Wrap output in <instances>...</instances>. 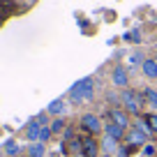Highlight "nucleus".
<instances>
[{
    "mask_svg": "<svg viewBox=\"0 0 157 157\" xmlns=\"http://www.w3.org/2000/svg\"><path fill=\"white\" fill-rule=\"evenodd\" d=\"M67 97H69V102H72V104L93 102V97H95V81H93V76L78 78L76 83L67 90Z\"/></svg>",
    "mask_w": 157,
    "mask_h": 157,
    "instance_id": "1",
    "label": "nucleus"
},
{
    "mask_svg": "<svg viewBox=\"0 0 157 157\" xmlns=\"http://www.w3.org/2000/svg\"><path fill=\"white\" fill-rule=\"evenodd\" d=\"M120 104H123V109L129 116H141L143 106H146V102L141 99V93H136V90H132V88H125L123 93H120Z\"/></svg>",
    "mask_w": 157,
    "mask_h": 157,
    "instance_id": "2",
    "label": "nucleus"
},
{
    "mask_svg": "<svg viewBox=\"0 0 157 157\" xmlns=\"http://www.w3.org/2000/svg\"><path fill=\"white\" fill-rule=\"evenodd\" d=\"M81 127H83L88 134L104 132V123L99 120V116H95V113H83V116H81Z\"/></svg>",
    "mask_w": 157,
    "mask_h": 157,
    "instance_id": "3",
    "label": "nucleus"
},
{
    "mask_svg": "<svg viewBox=\"0 0 157 157\" xmlns=\"http://www.w3.org/2000/svg\"><path fill=\"white\" fill-rule=\"evenodd\" d=\"M111 83L116 86V88H120V90H125L129 86V69L125 67V65H116L113 67V72H111Z\"/></svg>",
    "mask_w": 157,
    "mask_h": 157,
    "instance_id": "4",
    "label": "nucleus"
},
{
    "mask_svg": "<svg viewBox=\"0 0 157 157\" xmlns=\"http://www.w3.org/2000/svg\"><path fill=\"white\" fill-rule=\"evenodd\" d=\"M109 120H111V123H118L120 127H125V129L132 125V123H129V113L125 111V109H120V106L109 109Z\"/></svg>",
    "mask_w": 157,
    "mask_h": 157,
    "instance_id": "5",
    "label": "nucleus"
},
{
    "mask_svg": "<svg viewBox=\"0 0 157 157\" xmlns=\"http://www.w3.org/2000/svg\"><path fill=\"white\" fill-rule=\"evenodd\" d=\"M99 141L95 139H83L81 141V157H99Z\"/></svg>",
    "mask_w": 157,
    "mask_h": 157,
    "instance_id": "6",
    "label": "nucleus"
},
{
    "mask_svg": "<svg viewBox=\"0 0 157 157\" xmlns=\"http://www.w3.org/2000/svg\"><path fill=\"white\" fill-rule=\"evenodd\" d=\"M104 136H111V139H116V141H123L125 139V127H120L118 123H104Z\"/></svg>",
    "mask_w": 157,
    "mask_h": 157,
    "instance_id": "7",
    "label": "nucleus"
},
{
    "mask_svg": "<svg viewBox=\"0 0 157 157\" xmlns=\"http://www.w3.org/2000/svg\"><path fill=\"white\" fill-rule=\"evenodd\" d=\"M125 139H127V141H129V146H146V141H148V136H146V134H143V132H139V129H129V132L127 134H125Z\"/></svg>",
    "mask_w": 157,
    "mask_h": 157,
    "instance_id": "8",
    "label": "nucleus"
},
{
    "mask_svg": "<svg viewBox=\"0 0 157 157\" xmlns=\"http://www.w3.org/2000/svg\"><path fill=\"white\" fill-rule=\"evenodd\" d=\"M39 132H42V125L37 123V120H30L28 123V127H25V139H28L30 143H35V141H39Z\"/></svg>",
    "mask_w": 157,
    "mask_h": 157,
    "instance_id": "9",
    "label": "nucleus"
},
{
    "mask_svg": "<svg viewBox=\"0 0 157 157\" xmlns=\"http://www.w3.org/2000/svg\"><path fill=\"white\" fill-rule=\"evenodd\" d=\"M65 111H67V104H65V99H53V102L46 106V113H49V116H56V118H60Z\"/></svg>",
    "mask_w": 157,
    "mask_h": 157,
    "instance_id": "10",
    "label": "nucleus"
},
{
    "mask_svg": "<svg viewBox=\"0 0 157 157\" xmlns=\"http://www.w3.org/2000/svg\"><path fill=\"white\" fill-rule=\"evenodd\" d=\"M141 72H143L146 78H157V60L146 58V63L141 65Z\"/></svg>",
    "mask_w": 157,
    "mask_h": 157,
    "instance_id": "11",
    "label": "nucleus"
},
{
    "mask_svg": "<svg viewBox=\"0 0 157 157\" xmlns=\"http://www.w3.org/2000/svg\"><path fill=\"white\" fill-rule=\"evenodd\" d=\"M118 146H120V143H118L116 139H111V136H104L102 141H99V148H102L104 155H113V152L118 150Z\"/></svg>",
    "mask_w": 157,
    "mask_h": 157,
    "instance_id": "12",
    "label": "nucleus"
},
{
    "mask_svg": "<svg viewBox=\"0 0 157 157\" xmlns=\"http://www.w3.org/2000/svg\"><path fill=\"white\" fill-rule=\"evenodd\" d=\"M44 155H46V143L35 141L28 146V157H44Z\"/></svg>",
    "mask_w": 157,
    "mask_h": 157,
    "instance_id": "13",
    "label": "nucleus"
},
{
    "mask_svg": "<svg viewBox=\"0 0 157 157\" xmlns=\"http://www.w3.org/2000/svg\"><path fill=\"white\" fill-rule=\"evenodd\" d=\"M2 150L7 152V157H19V152H21V146L14 141V139H10V141L5 143V148H2Z\"/></svg>",
    "mask_w": 157,
    "mask_h": 157,
    "instance_id": "14",
    "label": "nucleus"
},
{
    "mask_svg": "<svg viewBox=\"0 0 157 157\" xmlns=\"http://www.w3.org/2000/svg\"><path fill=\"white\" fill-rule=\"evenodd\" d=\"M143 95H146V102L150 104V109L157 113V90H152V88H146V90H143Z\"/></svg>",
    "mask_w": 157,
    "mask_h": 157,
    "instance_id": "15",
    "label": "nucleus"
},
{
    "mask_svg": "<svg viewBox=\"0 0 157 157\" xmlns=\"http://www.w3.org/2000/svg\"><path fill=\"white\" fill-rule=\"evenodd\" d=\"M49 127H51V132H53V134H60V132H65V129H67V127H65V120H63V118H53Z\"/></svg>",
    "mask_w": 157,
    "mask_h": 157,
    "instance_id": "16",
    "label": "nucleus"
},
{
    "mask_svg": "<svg viewBox=\"0 0 157 157\" xmlns=\"http://www.w3.org/2000/svg\"><path fill=\"white\" fill-rule=\"evenodd\" d=\"M132 127H134V129H139V132H143V134H146V136H150V132H152V129L148 127V123H146V120H143V118H139L136 123H132Z\"/></svg>",
    "mask_w": 157,
    "mask_h": 157,
    "instance_id": "17",
    "label": "nucleus"
},
{
    "mask_svg": "<svg viewBox=\"0 0 157 157\" xmlns=\"http://www.w3.org/2000/svg\"><path fill=\"white\" fill-rule=\"evenodd\" d=\"M146 123H148V127L152 129V132H157V113L152 111V113H146Z\"/></svg>",
    "mask_w": 157,
    "mask_h": 157,
    "instance_id": "18",
    "label": "nucleus"
},
{
    "mask_svg": "<svg viewBox=\"0 0 157 157\" xmlns=\"http://www.w3.org/2000/svg\"><path fill=\"white\" fill-rule=\"evenodd\" d=\"M143 63H146V58H143V53H139V51L129 56V65H132V67H134V65H139V67H141Z\"/></svg>",
    "mask_w": 157,
    "mask_h": 157,
    "instance_id": "19",
    "label": "nucleus"
},
{
    "mask_svg": "<svg viewBox=\"0 0 157 157\" xmlns=\"http://www.w3.org/2000/svg\"><path fill=\"white\" fill-rule=\"evenodd\" d=\"M51 136H53V132H51L49 125H46V127H42V132H39V143H46Z\"/></svg>",
    "mask_w": 157,
    "mask_h": 157,
    "instance_id": "20",
    "label": "nucleus"
},
{
    "mask_svg": "<svg viewBox=\"0 0 157 157\" xmlns=\"http://www.w3.org/2000/svg\"><path fill=\"white\" fill-rule=\"evenodd\" d=\"M141 152H143V157H155L157 155V148L152 146V143H146V146L141 148Z\"/></svg>",
    "mask_w": 157,
    "mask_h": 157,
    "instance_id": "21",
    "label": "nucleus"
},
{
    "mask_svg": "<svg viewBox=\"0 0 157 157\" xmlns=\"http://www.w3.org/2000/svg\"><path fill=\"white\" fill-rule=\"evenodd\" d=\"M35 120H37V123L42 125V127H46V125H51V120H49V113H46V111L37 113V118H35Z\"/></svg>",
    "mask_w": 157,
    "mask_h": 157,
    "instance_id": "22",
    "label": "nucleus"
},
{
    "mask_svg": "<svg viewBox=\"0 0 157 157\" xmlns=\"http://www.w3.org/2000/svg\"><path fill=\"white\" fill-rule=\"evenodd\" d=\"M125 39H132V42H139V39H141V35H139V30H134V33L125 35Z\"/></svg>",
    "mask_w": 157,
    "mask_h": 157,
    "instance_id": "23",
    "label": "nucleus"
},
{
    "mask_svg": "<svg viewBox=\"0 0 157 157\" xmlns=\"http://www.w3.org/2000/svg\"><path fill=\"white\" fill-rule=\"evenodd\" d=\"M104 157H116V155H104Z\"/></svg>",
    "mask_w": 157,
    "mask_h": 157,
    "instance_id": "24",
    "label": "nucleus"
},
{
    "mask_svg": "<svg viewBox=\"0 0 157 157\" xmlns=\"http://www.w3.org/2000/svg\"><path fill=\"white\" fill-rule=\"evenodd\" d=\"M0 155H2V150H0Z\"/></svg>",
    "mask_w": 157,
    "mask_h": 157,
    "instance_id": "25",
    "label": "nucleus"
}]
</instances>
